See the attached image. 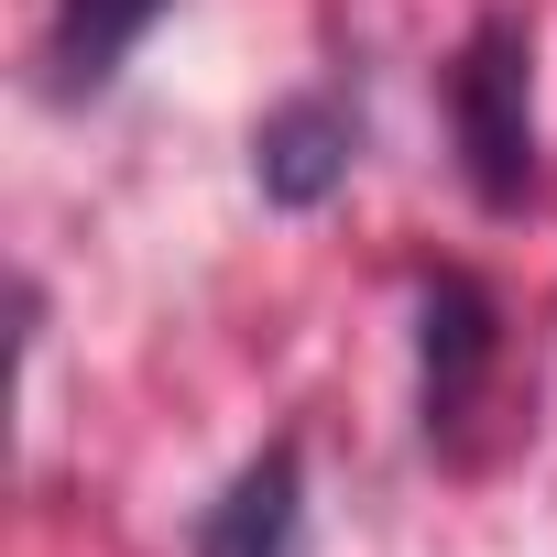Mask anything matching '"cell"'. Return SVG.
<instances>
[{
	"label": "cell",
	"mask_w": 557,
	"mask_h": 557,
	"mask_svg": "<svg viewBox=\"0 0 557 557\" xmlns=\"http://www.w3.org/2000/svg\"><path fill=\"white\" fill-rule=\"evenodd\" d=\"M448 143H459V175L492 219H513L535 197V23L524 12H481L448 55Z\"/></svg>",
	"instance_id": "1"
},
{
	"label": "cell",
	"mask_w": 557,
	"mask_h": 557,
	"mask_svg": "<svg viewBox=\"0 0 557 557\" xmlns=\"http://www.w3.org/2000/svg\"><path fill=\"white\" fill-rule=\"evenodd\" d=\"M492 372H503V296L459 262L426 273L416 285V426H426L437 459L470 448V416H481Z\"/></svg>",
	"instance_id": "2"
},
{
	"label": "cell",
	"mask_w": 557,
	"mask_h": 557,
	"mask_svg": "<svg viewBox=\"0 0 557 557\" xmlns=\"http://www.w3.org/2000/svg\"><path fill=\"white\" fill-rule=\"evenodd\" d=\"M350 164H361V110L339 88H296L285 110H262V132H251V186L273 208H296V219L329 208L350 186Z\"/></svg>",
	"instance_id": "3"
},
{
	"label": "cell",
	"mask_w": 557,
	"mask_h": 557,
	"mask_svg": "<svg viewBox=\"0 0 557 557\" xmlns=\"http://www.w3.org/2000/svg\"><path fill=\"white\" fill-rule=\"evenodd\" d=\"M307 546V448L273 437L262 459L230 470V492L197 513V546L186 557H296Z\"/></svg>",
	"instance_id": "4"
},
{
	"label": "cell",
	"mask_w": 557,
	"mask_h": 557,
	"mask_svg": "<svg viewBox=\"0 0 557 557\" xmlns=\"http://www.w3.org/2000/svg\"><path fill=\"white\" fill-rule=\"evenodd\" d=\"M164 12L175 0H55V23H45V99H66V110L99 99Z\"/></svg>",
	"instance_id": "5"
}]
</instances>
